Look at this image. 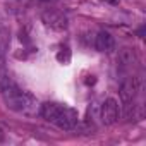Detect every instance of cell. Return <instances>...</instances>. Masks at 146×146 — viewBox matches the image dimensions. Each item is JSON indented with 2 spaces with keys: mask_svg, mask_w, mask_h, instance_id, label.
<instances>
[{
  "mask_svg": "<svg viewBox=\"0 0 146 146\" xmlns=\"http://www.w3.org/2000/svg\"><path fill=\"white\" fill-rule=\"evenodd\" d=\"M0 65H2V50H0Z\"/></svg>",
  "mask_w": 146,
  "mask_h": 146,
  "instance_id": "ba28073f",
  "label": "cell"
},
{
  "mask_svg": "<svg viewBox=\"0 0 146 146\" xmlns=\"http://www.w3.org/2000/svg\"><path fill=\"white\" fill-rule=\"evenodd\" d=\"M40 115L62 131H72L78 125V112L65 105L46 102L40 107Z\"/></svg>",
  "mask_w": 146,
  "mask_h": 146,
  "instance_id": "6da1fadb",
  "label": "cell"
},
{
  "mask_svg": "<svg viewBox=\"0 0 146 146\" xmlns=\"http://www.w3.org/2000/svg\"><path fill=\"white\" fill-rule=\"evenodd\" d=\"M139 90H141V79L139 78H127L120 84V100H122V103L134 102Z\"/></svg>",
  "mask_w": 146,
  "mask_h": 146,
  "instance_id": "5b68a950",
  "label": "cell"
},
{
  "mask_svg": "<svg viewBox=\"0 0 146 146\" xmlns=\"http://www.w3.org/2000/svg\"><path fill=\"white\" fill-rule=\"evenodd\" d=\"M100 119L105 125H113L119 120V103L115 98H107L100 108Z\"/></svg>",
  "mask_w": 146,
  "mask_h": 146,
  "instance_id": "277c9868",
  "label": "cell"
},
{
  "mask_svg": "<svg viewBox=\"0 0 146 146\" xmlns=\"http://www.w3.org/2000/svg\"><path fill=\"white\" fill-rule=\"evenodd\" d=\"M45 2H48V0H45Z\"/></svg>",
  "mask_w": 146,
  "mask_h": 146,
  "instance_id": "9c48e42d",
  "label": "cell"
},
{
  "mask_svg": "<svg viewBox=\"0 0 146 146\" xmlns=\"http://www.w3.org/2000/svg\"><path fill=\"white\" fill-rule=\"evenodd\" d=\"M117 64L120 69H127V67H132L134 64H137V53L134 48H120L119 50V55H117Z\"/></svg>",
  "mask_w": 146,
  "mask_h": 146,
  "instance_id": "8992f818",
  "label": "cell"
},
{
  "mask_svg": "<svg viewBox=\"0 0 146 146\" xmlns=\"http://www.w3.org/2000/svg\"><path fill=\"white\" fill-rule=\"evenodd\" d=\"M41 21L45 23V26H48L55 31H64L69 26V21H67L65 14L60 12V11H55V9H46L41 14Z\"/></svg>",
  "mask_w": 146,
  "mask_h": 146,
  "instance_id": "3957f363",
  "label": "cell"
},
{
  "mask_svg": "<svg viewBox=\"0 0 146 146\" xmlns=\"http://www.w3.org/2000/svg\"><path fill=\"white\" fill-rule=\"evenodd\" d=\"M95 46L98 52H112L115 50V40L108 31H100L95 38Z\"/></svg>",
  "mask_w": 146,
  "mask_h": 146,
  "instance_id": "52a82bcc",
  "label": "cell"
},
{
  "mask_svg": "<svg viewBox=\"0 0 146 146\" xmlns=\"http://www.w3.org/2000/svg\"><path fill=\"white\" fill-rule=\"evenodd\" d=\"M7 105V108L17 112V113H31L35 110V105H36V100L31 93L28 91H23L19 90L17 84L11 86L9 90H5L4 93H0Z\"/></svg>",
  "mask_w": 146,
  "mask_h": 146,
  "instance_id": "7a4b0ae2",
  "label": "cell"
}]
</instances>
